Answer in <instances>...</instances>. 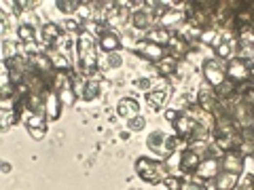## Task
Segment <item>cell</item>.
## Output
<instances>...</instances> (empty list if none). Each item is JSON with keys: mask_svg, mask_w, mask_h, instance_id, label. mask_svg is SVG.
I'll list each match as a JSON object with an SVG mask.
<instances>
[{"mask_svg": "<svg viewBox=\"0 0 254 190\" xmlns=\"http://www.w3.org/2000/svg\"><path fill=\"white\" fill-rule=\"evenodd\" d=\"M60 106H62V99H60V95H57V91L49 93L47 97H44V112H47V118L55 120L60 116Z\"/></svg>", "mask_w": 254, "mask_h": 190, "instance_id": "cell-11", "label": "cell"}, {"mask_svg": "<svg viewBox=\"0 0 254 190\" xmlns=\"http://www.w3.org/2000/svg\"><path fill=\"white\" fill-rule=\"evenodd\" d=\"M218 167H220L218 158H203L195 173L199 177H214L216 173H218Z\"/></svg>", "mask_w": 254, "mask_h": 190, "instance_id": "cell-12", "label": "cell"}, {"mask_svg": "<svg viewBox=\"0 0 254 190\" xmlns=\"http://www.w3.org/2000/svg\"><path fill=\"white\" fill-rule=\"evenodd\" d=\"M178 116H180V114H176L174 110H168V112H165V118H168V120H176Z\"/></svg>", "mask_w": 254, "mask_h": 190, "instance_id": "cell-37", "label": "cell"}, {"mask_svg": "<svg viewBox=\"0 0 254 190\" xmlns=\"http://www.w3.org/2000/svg\"><path fill=\"white\" fill-rule=\"evenodd\" d=\"M100 32H102V40H100V44H102V49L104 51H114V49H119V44H121V38L117 36V34H110V32H104L100 28Z\"/></svg>", "mask_w": 254, "mask_h": 190, "instance_id": "cell-19", "label": "cell"}, {"mask_svg": "<svg viewBox=\"0 0 254 190\" xmlns=\"http://www.w3.org/2000/svg\"><path fill=\"white\" fill-rule=\"evenodd\" d=\"M49 59H51V66H53V70H60V72H66V70H70V61L68 57L60 53V51H49Z\"/></svg>", "mask_w": 254, "mask_h": 190, "instance_id": "cell-18", "label": "cell"}, {"mask_svg": "<svg viewBox=\"0 0 254 190\" xmlns=\"http://www.w3.org/2000/svg\"><path fill=\"white\" fill-rule=\"evenodd\" d=\"M98 91H100V82L91 80V82L87 85V91H83V97H85V99L89 101V99H93L95 95H98Z\"/></svg>", "mask_w": 254, "mask_h": 190, "instance_id": "cell-31", "label": "cell"}, {"mask_svg": "<svg viewBox=\"0 0 254 190\" xmlns=\"http://www.w3.org/2000/svg\"><path fill=\"white\" fill-rule=\"evenodd\" d=\"M174 125H176L178 137H182V139H193V133H195V129H197V123L193 120V116H190V114H180V116L174 120Z\"/></svg>", "mask_w": 254, "mask_h": 190, "instance_id": "cell-7", "label": "cell"}, {"mask_svg": "<svg viewBox=\"0 0 254 190\" xmlns=\"http://www.w3.org/2000/svg\"><path fill=\"white\" fill-rule=\"evenodd\" d=\"M146 40L152 42V44H159V47H163V44H171V34L165 28H157V30H150L148 36H146Z\"/></svg>", "mask_w": 254, "mask_h": 190, "instance_id": "cell-15", "label": "cell"}, {"mask_svg": "<svg viewBox=\"0 0 254 190\" xmlns=\"http://www.w3.org/2000/svg\"><path fill=\"white\" fill-rule=\"evenodd\" d=\"M144 123H146V120L142 116H133V118H129V125H127V127H129L131 131H142L144 129Z\"/></svg>", "mask_w": 254, "mask_h": 190, "instance_id": "cell-33", "label": "cell"}, {"mask_svg": "<svg viewBox=\"0 0 254 190\" xmlns=\"http://www.w3.org/2000/svg\"><path fill=\"white\" fill-rule=\"evenodd\" d=\"M76 49H79V59H81V66H83V70H85V74H91L95 70V63H98L93 36L87 34V32H81L79 42H76Z\"/></svg>", "mask_w": 254, "mask_h": 190, "instance_id": "cell-3", "label": "cell"}, {"mask_svg": "<svg viewBox=\"0 0 254 190\" xmlns=\"http://www.w3.org/2000/svg\"><path fill=\"white\" fill-rule=\"evenodd\" d=\"M163 182H165V188L168 190H182V182L178 180V177H174V175H168Z\"/></svg>", "mask_w": 254, "mask_h": 190, "instance_id": "cell-32", "label": "cell"}, {"mask_svg": "<svg viewBox=\"0 0 254 190\" xmlns=\"http://www.w3.org/2000/svg\"><path fill=\"white\" fill-rule=\"evenodd\" d=\"M248 78H250V80H252V85H254V66L250 68V74H248Z\"/></svg>", "mask_w": 254, "mask_h": 190, "instance_id": "cell-39", "label": "cell"}, {"mask_svg": "<svg viewBox=\"0 0 254 190\" xmlns=\"http://www.w3.org/2000/svg\"><path fill=\"white\" fill-rule=\"evenodd\" d=\"M182 190H206V186L199 182H187V186H182Z\"/></svg>", "mask_w": 254, "mask_h": 190, "instance_id": "cell-35", "label": "cell"}, {"mask_svg": "<svg viewBox=\"0 0 254 190\" xmlns=\"http://www.w3.org/2000/svg\"><path fill=\"white\" fill-rule=\"evenodd\" d=\"M161 146H163V154H165V137L161 135V133H150V135H148V148L155 150L157 154L161 156V150H159Z\"/></svg>", "mask_w": 254, "mask_h": 190, "instance_id": "cell-25", "label": "cell"}, {"mask_svg": "<svg viewBox=\"0 0 254 190\" xmlns=\"http://www.w3.org/2000/svg\"><path fill=\"white\" fill-rule=\"evenodd\" d=\"M17 36L21 38L23 42H28V44H30L32 40H34V36H36L34 25H30V23H21V25L17 28Z\"/></svg>", "mask_w": 254, "mask_h": 190, "instance_id": "cell-26", "label": "cell"}, {"mask_svg": "<svg viewBox=\"0 0 254 190\" xmlns=\"http://www.w3.org/2000/svg\"><path fill=\"white\" fill-rule=\"evenodd\" d=\"M239 182V173H229V171H222L216 180V190H235Z\"/></svg>", "mask_w": 254, "mask_h": 190, "instance_id": "cell-13", "label": "cell"}, {"mask_svg": "<svg viewBox=\"0 0 254 190\" xmlns=\"http://www.w3.org/2000/svg\"><path fill=\"white\" fill-rule=\"evenodd\" d=\"M136 49H138V53H140V55L148 57V59H155V61H159V59H163V55H165V51H163V47H159V44H152V42H148V40L140 42V44H138Z\"/></svg>", "mask_w": 254, "mask_h": 190, "instance_id": "cell-10", "label": "cell"}, {"mask_svg": "<svg viewBox=\"0 0 254 190\" xmlns=\"http://www.w3.org/2000/svg\"><path fill=\"white\" fill-rule=\"evenodd\" d=\"M25 127H28V133L34 139H42L44 133H47V125H44V120L38 116V114H32V116L25 120Z\"/></svg>", "mask_w": 254, "mask_h": 190, "instance_id": "cell-9", "label": "cell"}, {"mask_svg": "<svg viewBox=\"0 0 254 190\" xmlns=\"http://www.w3.org/2000/svg\"><path fill=\"white\" fill-rule=\"evenodd\" d=\"M176 66H178L176 57H163V59L157 61V72H161V74H174L176 72Z\"/></svg>", "mask_w": 254, "mask_h": 190, "instance_id": "cell-22", "label": "cell"}, {"mask_svg": "<svg viewBox=\"0 0 254 190\" xmlns=\"http://www.w3.org/2000/svg\"><path fill=\"white\" fill-rule=\"evenodd\" d=\"M55 87H57V95H60L62 104L72 106L74 99H76V95H74V89H72V80L68 78L66 72H62V74L55 76Z\"/></svg>", "mask_w": 254, "mask_h": 190, "instance_id": "cell-4", "label": "cell"}, {"mask_svg": "<svg viewBox=\"0 0 254 190\" xmlns=\"http://www.w3.org/2000/svg\"><path fill=\"white\" fill-rule=\"evenodd\" d=\"M79 13H81L83 19H89V17H91V2H81Z\"/></svg>", "mask_w": 254, "mask_h": 190, "instance_id": "cell-34", "label": "cell"}, {"mask_svg": "<svg viewBox=\"0 0 254 190\" xmlns=\"http://www.w3.org/2000/svg\"><path fill=\"white\" fill-rule=\"evenodd\" d=\"M199 101L203 104V108H206V110H214V106H216V101L212 99V95L208 93V89H203V91L199 93Z\"/></svg>", "mask_w": 254, "mask_h": 190, "instance_id": "cell-30", "label": "cell"}, {"mask_svg": "<svg viewBox=\"0 0 254 190\" xmlns=\"http://www.w3.org/2000/svg\"><path fill=\"white\" fill-rule=\"evenodd\" d=\"M182 13H178V11H171V13H165V15L161 17V21L163 25H174L176 21H182Z\"/></svg>", "mask_w": 254, "mask_h": 190, "instance_id": "cell-29", "label": "cell"}, {"mask_svg": "<svg viewBox=\"0 0 254 190\" xmlns=\"http://www.w3.org/2000/svg\"><path fill=\"white\" fill-rule=\"evenodd\" d=\"M218 40L214 42L216 47V53L220 55V59H225V57H231V49H233V38L229 34H218L216 36Z\"/></svg>", "mask_w": 254, "mask_h": 190, "instance_id": "cell-14", "label": "cell"}, {"mask_svg": "<svg viewBox=\"0 0 254 190\" xmlns=\"http://www.w3.org/2000/svg\"><path fill=\"white\" fill-rule=\"evenodd\" d=\"M66 30H70V32H79V23L72 21V19H68V21H66Z\"/></svg>", "mask_w": 254, "mask_h": 190, "instance_id": "cell-36", "label": "cell"}, {"mask_svg": "<svg viewBox=\"0 0 254 190\" xmlns=\"http://www.w3.org/2000/svg\"><path fill=\"white\" fill-rule=\"evenodd\" d=\"M42 36L47 42H57L62 38V28L57 23H47L42 28Z\"/></svg>", "mask_w": 254, "mask_h": 190, "instance_id": "cell-21", "label": "cell"}, {"mask_svg": "<svg viewBox=\"0 0 254 190\" xmlns=\"http://www.w3.org/2000/svg\"><path fill=\"white\" fill-rule=\"evenodd\" d=\"M168 97V91H163V89H159V91H150V93H146V101H148V106L150 108H157L163 104V99Z\"/></svg>", "mask_w": 254, "mask_h": 190, "instance_id": "cell-23", "label": "cell"}, {"mask_svg": "<svg viewBox=\"0 0 254 190\" xmlns=\"http://www.w3.org/2000/svg\"><path fill=\"white\" fill-rule=\"evenodd\" d=\"M214 137H216V146L220 150H237V146L241 142L239 131H237V123L231 118H218L214 127Z\"/></svg>", "mask_w": 254, "mask_h": 190, "instance_id": "cell-1", "label": "cell"}, {"mask_svg": "<svg viewBox=\"0 0 254 190\" xmlns=\"http://www.w3.org/2000/svg\"><path fill=\"white\" fill-rule=\"evenodd\" d=\"M220 167H222V171L241 175V169H244V154H241L239 150L225 152V156H222V161H220Z\"/></svg>", "mask_w": 254, "mask_h": 190, "instance_id": "cell-6", "label": "cell"}, {"mask_svg": "<svg viewBox=\"0 0 254 190\" xmlns=\"http://www.w3.org/2000/svg\"><path fill=\"white\" fill-rule=\"evenodd\" d=\"M55 4H57V9L64 13H74V11H79L81 0H57Z\"/></svg>", "mask_w": 254, "mask_h": 190, "instance_id": "cell-27", "label": "cell"}, {"mask_svg": "<svg viewBox=\"0 0 254 190\" xmlns=\"http://www.w3.org/2000/svg\"><path fill=\"white\" fill-rule=\"evenodd\" d=\"M138 110H140L138 101H136V99H129V97L121 99L119 106H117L119 116H129V118H133V116H138Z\"/></svg>", "mask_w": 254, "mask_h": 190, "instance_id": "cell-16", "label": "cell"}, {"mask_svg": "<svg viewBox=\"0 0 254 190\" xmlns=\"http://www.w3.org/2000/svg\"><path fill=\"white\" fill-rule=\"evenodd\" d=\"M150 13H144V11H138V13H133V17H131V23L136 25L138 30H144V28H148V23H150Z\"/></svg>", "mask_w": 254, "mask_h": 190, "instance_id": "cell-24", "label": "cell"}, {"mask_svg": "<svg viewBox=\"0 0 254 190\" xmlns=\"http://www.w3.org/2000/svg\"><path fill=\"white\" fill-rule=\"evenodd\" d=\"M19 114H21V110L19 108H15V110H4L2 114V129H6V127H11L15 120L19 118Z\"/></svg>", "mask_w": 254, "mask_h": 190, "instance_id": "cell-28", "label": "cell"}, {"mask_svg": "<svg viewBox=\"0 0 254 190\" xmlns=\"http://www.w3.org/2000/svg\"><path fill=\"white\" fill-rule=\"evenodd\" d=\"M241 190H254V186H252V182H248V184H244V186H241Z\"/></svg>", "mask_w": 254, "mask_h": 190, "instance_id": "cell-38", "label": "cell"}, {"mask_svg": "<svg viewBox=\"0 0 254 190\" xmlns=\"http://www.w3.org/2000/svg\"><path fill=\"white\" fill-rule=\"evenodd\" d=\"M127 15H129V11H127V6L125 4H114V9L112 11H108V17H106V21L110 23V25H119V23H123Z\"/></svg>", "mask_w": 254, "mask_h": 190, "instance_id": "cell-17", "label": "cell"}, {"mask_svg": "<svg viewBox=\"0 0 254 190\" xmlns=\"http://www.w3.org/2000/svg\"><path fill=\"white\" fill-rule=\"evenodd\" d=\"M235 93H237V87H235V82L231 78H227L220 87H216V95H218L220 99H231Z\"/></svg>", "mask_w": 254, "mask_h": 190, "instance_id": "cell-20", "label": "cell"}, {"mask_svg": "<svg viewBox=\"0 0 254 190\" xmlns=\"http://www.w3.org/2000/svg\"><path fill=\"white\" fill-rule=\"evenodd\" d=\"M203 74H206L208 82L212 87H220L222 82H225V70H222L220 61L218 59H208L206 63H203Z\"/></svg>", "mask_w": 254, "mask_h": 190, "instance_id": "cell-5", "label": "cell"}, {"mask_svg": "<svg viewBox=\"0 0 254 190\" xmlns=\"http://www.w3.org/2000/svg\"><path fill=\"white\" fill-rule=\"evenodd\" d=\"M136 171L144 182H150V184H159L168 177V167L161 161H152V158H146V156L136 161Z\"/></svg>", "mask_w": 254, "mask_h": 190, "instance_id": "cell-2", "label": "cell"}, {"mask_svg": "<svg viewBox=\"0 0 254 190\" xmlns=\"http://www.w3.org/2000/svg\"><path fill=\"white\" fill-rule=\"evenodd\" d=\"M227 74L229 78L233 82H241L248 78V74H250V68H248V63L244 59H231L227 66Z\"/></svg>", "mask_w": 254, "mask_h": 190, "instance_id": "cell-8", "label": "cell"}]
</instances>
